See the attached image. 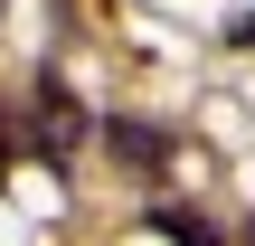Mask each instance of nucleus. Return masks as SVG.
I'll return each mask as SVG.
<instances>
[{
	"instance_id": "obj_5",
	"label": "nucleus",
	"mask_w": 255,
	"mask_h": 246,
	"mask_svg": "<svg viewBox=\"0 0 255 246\" xmlns=\"http://www.w3.org/2000/svg\"><path fill=\"white\" fill-rule=\"evenodd\" d=\"M227 47H255V9H246V19H237V28H227Z\"/></svg>"
},
{
	"instance_id": "obj_4",
	"label": "nucleus",
	"mask_w": 255,
	"mask_h": 246,
	"mask_svg": "<svg viewBox=\"0 0 255 246\" xmlns=\"http://www.w3.org/2000/svg\"><path fill=\"white\" fill-rule=\"evenodd\" d=\"M9 161H19V133H9V114H0V171H9Z\"/></svg>"
},
{
	"instance_id": "obj_2",
	"label": "nucleus",
	"mask_w": 255,
	"mask_h": 246,
	"mask_svg": "<svg viewBox=\"0 0 255 246\" xmlns=\"http://www.w3.org/2000/svg\"><path fill=\"white\" fill-rule=\"evenodd\" d=\"M76 133H85V114L66 104V85L38 76V142H47V152H76Z\"/></svg>"
},
{
	"instance_id": "obj_1",
	"label": "nucleus",
	"mask_w": 255,
	"mask_h": 246,
	"mask_svg": "<svg viewBox=\"0 0 255 246\" xmlns=\"http://www.w3.org/2000/svg\"><path fill=\"white\" fill-rule=\"evenodd\" d=\"M104 142H114V161H132V171H161V161H170V133H161V123H142V114H114V123H104Z\"/></svg>"
},
{
	"instance_id": "obj_3",
	"label": "nucleus",
	"mask_w": 255,
	"mask_h": 246,
	"mask_svg": "<svg viewBox=\"0 0 255 246\" xmlns=\"http://www.w3.org/2000/svg\"><path fill=\"white\" fill-rule=\"evenodd\" d=\"M151 228H161V237H180V246H227L208 218H189V209H151Z\"/></svg>"
}]
</instances>
